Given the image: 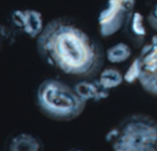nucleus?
<instances>
[{"mask_svg":"<svg viewBox=\"0 0 157 151\" xmlns=\"http://www.w3.org/2000/svg\"><path fill=\"white\" fill-rule=\"evenodd\" d=\"M37 51L50 66L80 79L97 77L106 58L101 43L81 24L67 17L45 24L37 38Z\"/></svg>","mask_w":157,"mask_h":151,"instance_id":"obj_1","label":"nucleus"},{"mask_svg":"<svg viewBox=\"0 0 157 151\" xmlns=\"http://www.w3.org/2000/svg\"><path fill=\"white\" fill-rule=\"evenodd\" d=\"M36 101L44 115L50 119L63 122L72 121L80 116L86 104L73 86L56 78H47L39 85Z\"/></svg>","mask_w":157,"mask_h":151,"instance_id":"obj_2","label":"nucleus"},{"mask_svg":"<svg viewBox=\"0 0 157 151\" xmlns=\"http://www.w3.org/2000/svg\"><path fill=\"white\" fill-rule=\"evenodd\" d=\"M116 151H157V122L151 116H128L106 136Z\"/></svg>","mask_w":157,"mask_h":151,"instance_id":"obj_3","label":"nucleus"},{"mask_svg":"<svg viewBox=\"0 0 157 151\" xmlns=\"http://www.w3.org/2000/svg\"><path fill=\"white\" fill-rule=\"evenodd\" d=\"M135 3L136 0H107L98 18L100 35L107 38L122 29L134 12Z\"/></svg>","mask_w":157,"mask_h":151,"instance_id":"obj_4","label":"nucleus"},{"mask_svg":"<svg viewBox=\"0 0 157 151\" xmlns=\"http://www.w3.org/2000/svg\"><path fill=\"white\" fill-rule=\"evenodd\" d=\"M10 27H6V39H14L18 35H27L36 39L42 32L45 25L42 14L35 9H16L9 16Z\"/></svg>","mask_w":157,"mask_h":151,"instance_id":"obj_5","label":"nucleus"},{"mask_svg":"<svg viewBox=\"0 0 157 151\" xmlns=\"http://www.w3.org/2000/svg\"><path fill=\"white\" fill-rule=\"evenodd\" d=\"M142 71L139 81L147 92L157 95V34L142 49L139 56Z\"/></svg>","mask_w":157,"mask_h":151,"instance_id":"obj_6","label":"nucleus"},{"mask_svg":"<svg viewBox=\"0 0 157 151\" xmlns=\"http://www.w3.org/2000/svg\"><path fill=\"white\" fill-rule=\"evenodd\" d=\"M73 87L76 93L86 102L99 101L103 99H107L110 94L109 90L105 89L97 77L81 79Z\"/></svg>","mask_w":157,"mask_h":151,"instance_id":"obj_7","label":"nucleus"},{"mask_svg":"<svg viewBox=\"0 0 157 151\" xmlns=\"http://www.w3.org/2000/svg\"><path fill=\"white\" fill-rule=\"evenodd\" d=\"M44 149L38 136L29 133L11 135L5 143V149L10 151H38Z\"/></svg>","mask_w":157,"mask_h":151,"instance_id":"obj_8","label":"nucleus"},{"mask_svg":"<svg viewBox=\"0 0 157 151\" xmlns=\"http://www.w3.org/2000/svg\"><path fill=\"white\" fill-rule=\"evenodd\" d=\"M126 36L135 47H141L146 37L144 18L140 12H133L123 27Z\"/></svg>","mask_w":157,"mask_h":151,"instance_id":"obj_9","label":"nucleus"},{"mask_svg":"<svg viewBox=\"0 0 157 151\" xmlns=\"http://www.w3.org/2000/svg\"><path fill=\"white\" fill-rule=\"evenodd\" d=\"M98 78L101 85L109 90L118 88L124 81V76L115 67H107L101 70Z\"/></svg>","mask_w":157,"mask_h":151,"instance_id":"obj_10","label":"nucleus"},{"mask_svg":"<svg viewBox=\"0 0 157 151\" xmlns=\"http://www.w3.org/2000/svg\"><path fill=\"white\" fill-rule=\"evenodd\" d=\"M132 56V48L125 42H118L106 50V58L112 64H121Z\"/></svg>","mask_w":157,"mask_h":151,"instance_id":"obj_11","label":"nucleus"},{"mask_svg":"<svg viewBox=\"0 0 157 151\" xmlns=\"http://www.w3.org/2000/svg\"><path fill=\"white\" fill-rule=\"evenodd\" d=\"M142 71V66H141V60L139 57L133 60V62L131 64L130 67L128 68L127 72L123 75L124 76V81H126L129 84H132L135 82L136 80H139L140 75Z\"/></svg>","mask_w":157,"mask_h":151,"instance_id":"obj_12","label":"nucleus"},{"mask_svg":"<svg viewBox=\"0 0 157 151\" xmlns=\"http://www.w3.org/2000/svg\"><path fill=\"white\" fill-rule=\"evenodd\" d=\"M147 22L150 27L157 31V0H155L147 16Z\"/></svg>","mask_w":157,"mask_h":151,"instance_id":"obj_13","label":"nucleus"}]
</instances>
